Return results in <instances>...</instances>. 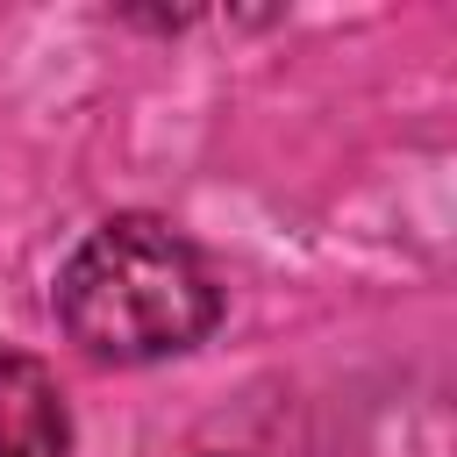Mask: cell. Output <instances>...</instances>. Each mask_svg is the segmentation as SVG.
<instances>
[{
    "instance_id": "1",
    "label": "cell",
    "mask_w": 457,
    "mask_h": 457,
    "mask_svg": "<svg viewBox=\"0 0 457 457\" xmlns=\"http://www.w3.org/2000/svg\"><path fill=\"white\" fill-rule=\"evenodd\" d=\"M221 314L207 257L157 214L100 221L57 271V321L100 364H150L193 350Z\"/></svg>"
},
{
    "instance_id": "2",
    "label": "cell",
    "mask_w": 457,
    "mask_h": 457,
    "mask_svg": "<svg viewBox=\"0 0 457 457\" xmlns=\"http://www.w3.org/2000/svg\"><path fill=\"white\" fill-rule=\"evenodd\" d=\"M71 450V414L57 378L21 357L0 350V457H64Z\"/></svg>"
}]
</instances>
